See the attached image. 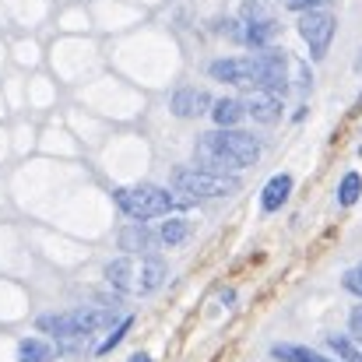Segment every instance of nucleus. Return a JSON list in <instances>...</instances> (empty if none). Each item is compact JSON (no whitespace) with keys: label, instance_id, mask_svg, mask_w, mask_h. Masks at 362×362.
<instances>
[{"label":"nucleus","instance_id":"obj_17","mask_svg":"<svg viewBox=\"0 0 362 362\" xmlns=\"http://www.w3.org/2000/svg\"><path fill=\"white\" fill-rule=\"evenodd\" d=\"M187 236H190V222H183V218H169L158 229V240L165 246H180V243H187Z\"/></svg>","mask_w":362,"mask_h":362},{"label":"nucleus","instance_id":"obj_10","mask_svg":"<svg viewBox=\"0 0 362 362\" xmlns=\"http://www.w3.org/2000/svg\"><path fill=\"white\" fill-rule=\"evenodd\" d=\"M243 106H246V117L260 123H274L281 117V95H271V92H250Z\"/></svg>","mask_w":362,"mask_h":362},{"label":"nucleus","instance_id":"obj_18","mask_svg":"<svg viewBox=\"0 0 362 362\" xmlns=\"http://www.w3.org/2000/svg\"><path fill=\"white\" fill-rule=\"evenodd\" d=\"M359 194H362L359 173H345V176H341V183H338V204L352 208V204L359 201Z\"/></svg>","mask_w":362,"mask_h":362},{"label":"nucleus","instance_id":"obj_21","mask_svg":"<svg viewBox=\"0 0 362 362\" xmlns=\"http://www.w3.org/2000/svg\"><path fill=\"white\" fill-rule=\"evenodd\" d=\"M341 285H345L352 296H359V299H362V264H356V267H349V271H345Z\"/></svg>","mask_w":362,"mask_h":362},{"label":"nucleus","instance_id":"obj_16","mask_svg":"<svg viewBox=\"0 0 362 362\" xmlns=\"http://www.w3.org/2000/svg\"><path fill=\"white\" fill-rule=\"evenodd\" d=\"M288 88H292V92H299V95H306V92L313 88L310 64H303V60H288Z\"/></svg>","mask_w":362,"mask_h":362},{"label":"nucleus","instance_id":"obj_6","mask_svg":"<svg viewBox=\"0 0 362 362\" xmlns=\"http://www.w3.org/2000/svg\"><path fill=\"white\" fill-rule=\"evenodd\" d=\"M299 35L310 46L313 60H324L334 39V14L331 11H303L299 14Z\"/></svg>","mask_w":362,"mask_h":362},{"label":"nucleus","instance_id":"obj_4","mask_svg":"<svg viewBox=\"0 0 362 362\" xmlns=\"http://www.w3.org/2000/svg\"><path fill=\"white\" fill-rule=\"evenodd\" d=\"M176 187H180L190 201H201V197H229V194L240 190V176L222 173V169H208V165H180V169H176Z\"/></svg>","mask_w":362,"mask_h":362},{"label":"nucleus","instance_id":"obj_23","mask_svg":"<svg viewBox=\"0 0 362 362\" xmlns=\"http://www.w3.org/2000/svg\"><path fill=\"white\" fill-rule=\"evenodd\" d=\"M349 327H352V334L362 341V306H356L352 310V317H349Z\"/></svg>","mask_w":362,"mask_h":362},{"label":"nucleus","instance_id":"obj_2","mask_svg":"<svg viewBox=\"0 0 362 362\" xmlns=\"http://www.w3.org/2000/svg\"><path fill=\"white\" fill-rule=\"evenodd\" d=\"M113 201L127 218L134 222H148V218H162L169 215L173 208H190L194 201L190 197H173L165 187H155V183H134V187H120L113 190Z\"/></svg>","mask_w":362,"mask_h":362},{"label":"nucleus","instance_id":"obj_12","mask_svg":"<svg viewBox=\"0 0 362 362\" xmlns=\"http://www.w3.org/2000/svg\"><path fill=\"white\" fill-rule=\"evenodd\" d=\"M288 194H292V176H288V173L271 176V180H267V187H264V194H260L264 211H278V208L288 201Z\"/></svg>","mask_w":362,"mask_h":362},{"label":"nucleus","instance_id":"obj_3","mask_svg":"<svg viewBox=\"0 0 362 362\" xmlns=\"http://www.w3.org/2000/svg\"><path fill=\"white\" fill-rule=\"evenodd\" d=\"M117 313L113 310H103V306H81V310H71V313H42L35 320V327L42 334H53L60 341H78V338H88L103 327H113Z\"/></svg>","mask_w":362,"mask_h":362},{"label":"nucleus","instance_id":"obj_9","mask_svg":"<svg viewBox=\"0 0 362 362\" xmlns=\"http://www.w3.org/2000/svg\"><path fill=\"white\" fill-rule=\"evenodd\" d=\"M158 236L144 226V222H134V226H123L120 229V250L127 253H144V257H151V250L158 246Z\"/></svg>","mask_w":362,"mask_h":362},{"label":"nucleus","instance_id":"obj_14","mask_svg":"<svg viewBox=\"0 0 362 362\" xmlns=\"http://www.w3.org/2000/svg\"><path fill=\"white\" fill-rule=\"evenodd\" d=\"M53 356H57V345L39 341V338H25L18 345V362H53Z\"/></svg>","mask_w":362,"mask_h":362},{"label":"nucleus","instance_id":"obj_19","mask_svg":"<svg viewBox=\"0 0 362 362\" xmlns=\"http://www.w3.org/2000/svg\"><path fill=\"white\" fill-rule=\"evenodd\" d=\"M327 345H331V352H334L341 362H362V349L359 345H352L349 338H341V334H331Z\"/></svg>","mask_w":362,"mask_h":362},{"label":"nucleus","instance_id":"obj_22","mask_svg":"<svg viewBox=\"0 0 362 362\" xmlns=\"http://www.w3.org/2000/svg\"><path fill=\"white\" fill-rule=\"evenodd\" d=\"M320 4H327V0H288V7L299 11V14H303V11H317Z\"/></svg>","mask_w":362,"mask_h":362},{"label":"nucleus","instance_id":"obj_15","mask_svg":"<svg viewBox=\"0 0 362 362\" xmlns=\"http://www.w3.org/2000/svg\"><path fill=\"white\" fill-rule=\"evenodd\" d=\"M271 356L278 362H331V359H324L320 352L306 349V345H274Z\"/></svg>","mask_w":362,"mask_h":362},{"label":"nucleus","instance_id":"obj_11","mask_svg":"<svg viewBox=\"0 0 362 362\" xmlns=\"http://www.w3.org/2000/svg\"><path fill=\"white\" fill-rule=\"evenodd\" d=\"M106 281L120 292H137V260L134 257H117L106 264Z\"/></svg>","mask_w":362,"mask_h":362},{"label":"nucleus","instance_id":"obj_13","mask_svg":"<svg viewBox=\"0 0 362 362\" xmlns=\"http://www.w3.org/2000/svg\"><path fill=\"white\" fill-rule=\"evenodd\" d=\"M211 117L222 130H236V123L246 117V106H243V99H218L211 106Z\"/></svg>","mask_w":362,"mask_h":362},{"label":"nucleus","instance_id":"obj_25","mask_svg":"<svg viewBox=\"0 0 362 362\" xmlns=\"http://www.w3.org/2000/svg\"><path fill=\"white\" fill-rule=\"evenodd\" d=\"M356 71H362V53H359V64H356Z\"/></svg>","mask_w":362,"mask_h":362},{"label":"nucleus","instance_id":"obj_1","mask_svg":"<svg viewBox=\"0 0 362 362\" xmlns=\"http://www.w3.org/2000/svg\"><path fill=\"white\" fill-rule=\"evenodd\" d=\"M197 155H201V165L208 169H222V173H233V169H246L260 158V141L243 134V130H208L197 137Z\"/></svg>","mask_w":362,"mask_h":362},{"label":"nucleus","instance_id":"obj_5","mask_svg":"<svg viewBox=\"0 0 362 362\" xmlns=\"http://www.w3.org/2000/svg\"><path fill=\"white\" fill-rule=\"evenodd\" d=\"M208 74H211L215 81L236 85L243 92H264L260 57H226V60H215V64L208 67Z\"/></svg>","mask_w":362,"mask_h":362},{"label":"nucleus","instance_id":"obj_20","mask_svg":"<svg viewBox=\"0 0 362 362\" xmlns=\"http://www.w3.org/2000/svg\"><path fill=\"white\" fill-rule=\"evenodd\" d=\"M130 327H134V320H130V317H123L120 327H117V331H113V334H110V338H106L103 345H99V356H110V352H113V349L120 345L123 338H127V331H130Z\"/></svg>","mask_w":362,"mask_h":362},{"label":"nucleus","instance_id":"obj_24","mask_svg":"<svg viewBox=\"0 0 362 362\" xmlns=\"http://www.w3.org/2000/svg\"><path fill=\"white\" fill-rule=\"evenodd\" d=\"M127 362H151V359H148L144 352H134V356H130V359H127Z\"/></svg>","mask_w":362,"mask_h":362},{"label":"nucleus","instance_id":"obj_8","mask_svg":"<svg viewBox=\"0 0 362 362\" xmlns=\"http://www.w3.org/2000/svg\"><path fill=\"white\" fill-rule=\"evenodd\" d=\"M165 274H169V267H165V260L162 257H141L137 260V296H151L162 281H165Z\"/></svg>","mask_w":362,"mask_h":362},{"label":"nucleus","instance_id":"obj_7","mask_svg":"<svg viewBox=\"0 0 362 362\" xmlns=\"http://www.w3.org/2000/svg\"><path fill=\"white\" fill-rule=\"evenodd\" d=\"M211 106H215L211 95L201 92V88H180V92L173 95V113L183 117V120H194V117H201V113L211 110Z\"/></svg>","mask_w":362,"mask_h":362}]
</instances>
